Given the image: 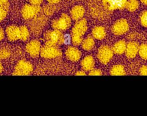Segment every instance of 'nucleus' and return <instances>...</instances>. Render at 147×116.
Here are the masks:
<instances>
[{"label": "nucleus", "mask_w": 147, "mask_h": 116, "mask_svg": "<svg viewBox=\"0 0 147 116\" xmlns=\"http://www.w3.org/2000/svg\"><path fill=\"white\" fill-rule=\"evenodd\" d=\"M139 44L136 42H130L126 44L125 55L129 58H134L138 54Z\"/></svg>", "instance_id": "ddd939ff"}, {"label": "nucleus", "mask_w": 147, "mask_h": 116, "mask_svg": "<svg viewBox=\"0 0 147 116\" xmlns=\"http://www.w3.org/2000/svg\"><path fill=\"white\" fill-rule=\"evenodd\" d=\"M65 56L68 59L72 62L78 61L82 56L81 51L76 47H68L65 51Z\"/></svg>", "instance_id": "9b49d317"}, {"label": "nucleus", "mask_w": 147, "mask_h": 116, "mask_svg": "<svg viewBox=\"0 0 147 116\" xmlns=\"http://www.w3.org/2000/svg\"><path fill=\"white\" fill-rule=\"evenodd\" d=\"M5 36V32L3 29L0 27V42L3 40Z\"/></svg>", "instance_id": "2f4dec72"}, {"label": "nucleus", "mask_w": 147, "mask_h": 116, "mask_svg": "<svg viewBox=\"0 0 147 116\" xmlns=\"http://www.w3.org/2000/svg\"><path fill=\"white\" fill-rule=\"evenodd\" d=\"M47 1L49 3L53 4V5L56 4L60 1V0H47Z\"/></svg>", "instance_id": "72a5a7b5"}, {"label": "nucleus", "mask_w": 147, "mask_h": 116, "mask_svg": "<svg viewBox=\"0 0 147 116\" xmlns=\"http://www.w3.org/2000/svg\"><path fill=\"white\" fill-rule=\"evenodd\" d=\"M36 18L33 21V23H32L31 28L32 30L34 31V32H38V31L41 29V28L44 25V23H45V17L43 16H40L38 17H35Z\"/></svg>", "instance_id": "6ab92c4d"}, {"label": "nucleus", "mask_w": 147, "mask_h": 116, "mask_svg": "<svg viewBox=\"0 0 147 116\" xmlns=\"http://www.w3.org/2000/svg\"><path fill=\"white\" fill-rule=\"evenodd\" d=\"M30 4L36 6H40L43 2V0H29Z\"/></svg>", "instance_id": "7c9ffc66"}, {"label": "nucleus", "mask_w": 147, "mask_h": 116, "mask_svg": "<svg viewBox=\"0 0 147 116\" xmlns=\"http://www.w3.org/2000/svg\"><path fill=\"white\" fill-rule=\"evenodd\" d=\"M139 7V2L137 0H127L125 8L129 12H133L136 11Z\"/></svg>", "instance_id": "412c9836"}, {"label": "nucleus", "mask_w": 147, "mask_h": 116, "mask_svg": "<svg viewBox=\"0 0 147 116\" xmlns=\"http://www.w3.org/2000/svg\"><path fill=\"white\" fill-rule=\"evenodd\" d=\"M114 52L112 48L107 45L101 46L98 51L97 58L102 64L108 63L113 57Z\"/></svg>", "instance_id": "20e7f679"}, {"label": "nucleus", "mask_w": 147, "mask_h": 116, "mask_svg": "<svg viewBox=\"0 0 147 116\" xmlns=\"http://www.w3.org/2000/svg\"><path fill=\"white\" fill-rule=\"evenodd\" d=\"M41 46L37 40H33L28 42L26 46V52L32 57H36L40 55Z\"/></svg>", "instance_id": "9d476101"}, {"label": "nucleus", "mask_w": 147, "mask_h": 116, "mask_svg": "<svg viewBox=\"0 0 147 116\" xmlns=\"http://www.w3.org/2000/svg\"><path fill=\"white\" fill-rule=\"evenodd\" d=\"M127 0H102L103 6L108 10H120L125 8Z\"/></svg>", "instance_id": "6e6552de"}, {"label": "nucleus", "mask_w": 147, "mask_h": 116, "mask_svg": "<svg viewBox=\"0 0 147 116\" xmlns=\"http://www.w3.org/2000/svg\"><path fill=\"white\" fill-rule=\"evenodd\" d=\"M129 29V25L126 20L119 19L116 21L111 27L112 32L115 35H122L126 33Z\"/></svg>", "instance_id": "0eeeda50"}, {"label": "nucleus", "mask_w": 147, "mask_h": 116, "mask_svg": "<svg viewBox=\"0 0 147 116\" xmlns=\"http://www.w3.org/2000/svg\"><path fill=\"white\" fill-rule=\"evenodd\" d=\"M61 50L57 46H51L45 44L41 47L40 55L41 57L46 59H53L61 55Z\"/></svg>", "instance_id": "7ed1b4c3"}, {"label": "nucleus", "mask_w": 147, "mask_h": 116, "mask_svg": "<svg viewBox=\"0 0 147 116\" xmlns=\"http://www.w3.org/2000/svg\"><path fill=\"white\" fill-rule=\"evenodd\" d=\"M85 13L84 8L81 5H76L71 10V17L74 21H78L83 18Z\"/></svg>", "instance_id": "4468645a"}, {"label": "nucleus", "mask_w": 147, "mask_h": 116, "mask_svg": "<svg viewBox=\"0 0 147 116\" xmlns=\"http://www.w3.org/2000/svg\"><path fill=\"white\" fill-rule=\"evenodd\" d=\"M55 11V8L53 6V4L49 3V5L45 6L44 8V12L47 16H51L53 14Z\"/></svg>", "instance_id": "bb28decb"}, {"label": "nucleus", "mask_w": 147, "mask_h": 116, "mask_svg": "<svg viewBox=\"0 0 147 116\" xmlns=\"http://www.w3.org/2000/svg\"><path fill=\"white\" fill-rule=\"evenodd\" d=\"M82 48L87 51H91L92 50L95 46V41L92 36H88L84 39H83V41L81 43Z\"/></svg>", "instance_id": "a211bd4d"}, {"label": "nucleus", "mask_w": 147, "mask_h": 116, "mask_svg": "<svg viewBox=\"0 0 147 116\" xmlns=\"http://www.w3.org/2000/svg\"><path fill=\"white\" fill-rule=\"evenodd\" d=\"M95 60L91 55L85 57L81 61V66L83 70L89 72L94 68Z\"/></svg>", "instance_id": "2eb2a0df"}, {"label": "nucleus", "mask_w": 147, "mask_h": 116, "mask_svg": "<svg viewBox=\"0 0 147 116\" xmlns=\"http://www.w3.org/2000/svg\"><path fill=\"white\" fill-rule=\"evenodd\" d=\"M88 74L90 76H101L102 74V72L99 69L93 68L92 70L89 71Z\"/></svg>", "instance_id": "c85d7f7f"}, {"label": "nucleus", "mask_w": 147, "mask_h": 116, "mask_svg": "<svg viewBox=\"0 0 147 116\" xmlns=\"http://www.w3.org/2000/svg\"><path fill=\"white\" fill-rule=\"evenodd\" d=\"M2 69H3V66H2V65L1 62H0V73H1V72L2 71Z\"/></svg>", "instance_id": "c9c22d12"}, {"label": "nucleus", "mask_w": 147, "mask_h": 116, "mask_svg": "<svg viewBox=\"0 0 147 116\" xmlns=\"http://www.w3.org/2000/svg\"><path fill=\"white\" fill-rule=\"evenodd\" d=\"M72 24L71 17L65 13H63L58 19H56L52 22V27L54 29L61 31L69 29Z\"/></svg>", "instance_id": "f03ea898"}, {"label": "nucleus", "mask_w": 147, "mask_h": 116, "mask_svg": "<svg viewBox=\"0 0 147 116\" xmlns=\"http://www.w3.org/2000/svg\"><path fill=\"white\" fill-rule=\"evenodd\" d=\"M140 74L142 76H147V66L144 65L140 69Z\"/></svg>", "instance_id": "c756f323"}, {"label": "nucleus", "mask_w": 147, "mask_h": 116, "mask_svg": "<svg viewBox=\"0 0 147 116\" xmlns=\"http://www.w3.org/2000/svg\"><path fill=\"white\" fill-rule=\"evenodd\" d=\"M9 9L0 5V22L2 21L6 17Z\"/></svg>", "instance_id": "cd10ccee"}, {"label": "nucleus", "mask_w": 147, "mask_h": 116, "mask_svg": "<svg viewBox=\"0 0 147 116\" xmlns=\"http://www.w3.org/2000/svg\"><path fill=\"white\" fill-rule=\"evenodd\" d=\"M20 40L22 41L27 40L30 35V32L28 28L26 26L20 27Z\"/></svg>", "instance_id": "4be33fe9"}, {"label": "nucleus", "mask_w": 147, "mask_h": 116, "mask_svg": "<svg viewBox=\"0 0 147 116\" xmlns=\"http://www.w3.org/2000/svg\"><path fill=\"white\" fill-rule=\"evenodd\" d=\"M126 48V43L124 40H119L117 41L113 46V51L114 53L117 55H121L125 53Z\"/></svg>", "instance_id": "f3484780"}, {"label": "nucleus", "mask_w": 147, "mask_h": 116, "mask_svg": "<svg viewBox=\"0 0 147 116\" xmlns=\"http://www.w3.org/2000/svg\"><path fill=\"white\" fill-rule=\"evenodd\" d=\"M92 36L97 40L103 39L106 35V30L104 27L102 26L95 27L92 30Z\"/></svg>", "instance_id": "dca6fc26"}, {"label": "nucleus", "mask_w": 147, "mask_h": 116, "mask_svg": "<svg viewBox=\"0 0 147 116\" xmlns=\"http://www.w3.org/2000/svg\"><path fill=\"white\" fill-rule=\"evenodd\" d=\"M45 44L59 46L65 42V37L61 31L57 29L49 30L44 33Z\"/></svg>", "instance_id": "f257e3e1"}, {"label": "nucleus", "mask_w": 147, "mask_h": 116, "mask_svg": "<svg viewBox=\"0 0 147 116\" xmlns=\"http://www.w3.org/2000/svg\"><path fill=\"white\" fill-rule=\"evenodd\" d=\"M6 35L7 39L11 41H16L20 39V27L16 25H10L5 30Z\"/></svg>", "instance_id": "f8f14e48"}, {"label": "nucleus", "mask_w": 147, "mask_h": 116, "mask_svg": "<svg viewBox=\"0 0 147 116\" xmlns=\"http://www.w3.org/2000/svg\"><path fill=\"white\" fill-rule=\"evenodd\" d=\"M33 70V67L31 63L25 59H22L16 65L13 74L17 76L29 75Z\"/></svg>", "instance_id": "39448f33"}, {"label": "nucleus", "mask_w": 147, "mask_h": 116, "mask_svg": "<svg viewBox=\"0 0 147 116\" xmlns=\"http://www.w3.org/2000/svg\"><path fill=\"white\" fill-rule=\"evenodd\" d=\"M71 41L73 45L75 46H78L81 44L83 41V36H78L76 35H72Z\"/></svg>", "instance_id": "b1692460"}, {"label": "nucleus", "mask_w": 147, "mask_h": 116, "mask_svg": "<svg viewBox=\"0 0 147 116\" xmlns=\"http://www.w3.org/2000/svg\"><path fill=\"white\" fill-rule=\"evenodd\" d=\"M40 6L33 5L32 4H25L22 8L21 14L25 20H30L37 17L40 12Z\"/></svg>", "instance_id": "423d86ee"}, {"label": "nucleus", "mask_w": 147, "mask_h": 116, "mask_svg": "<svg viewBox=\"0 0 147 116\" xmlns=\"http://www.w3.org/2000/svg\"><path fill=\"white\" fill-rule=\"evenodd\" d=\"M10 55V52L9 49L2 48L0 49V59H5Z\"/></svg>", "instance_id": "a878e982"}, {"label": "nucleus", "mask_w": 147, "mask_h": 116, "mask_svg": "<svg viewBox=\"0 0 147 116\" xmlns=\"http://www.w3.org/2000/svg\"><path fill=\"white\" fill-rule=\"evenodd\" d=\"M88 29L87 21L85 18H82L76 21L72 29V35H76L83 36Z\"/></svg>", "instance_id": "1a4fd4ad"}, {"label": "nucleus", "mask_w": 147, "mask_h": 116, "mask_svg": "<svg viewBox=\"0 0 147 116\" xmlns=\"http://www.w3.org/2000/svg\"><path fill=\"white\" fill-rule=\"evenodd\" d=\"M140 21L143 27H147V10L142 12L140 16Z\"/></svg>", "instance_id": "393cba45"}, {"label": "nucleus", "mask_w": 147, "mask_h": 116, "mask_svg": "<svg viewBox=\"0 0 147 116\" xmlns=\"http://www.w3.org/2000/svg\"><path fill=\"white\" fill-rule=\"evenodd\" d=\"M141 1L144 5L147 6V0H141Z\"/></svg>", "instance_id": "f704fd0d"}, {"label": "nucleus", "mask_w": 147, "mask_h": 116, "mask_svg": "<svg viewBox=\"0 0 147 116\" xmlns=\"http://www.w3.org/2000/svg\"><path fill=\"white\" fill-rule=\"evenodd\" d=\"M75 75H77V76H86V74L84 70H79V71L75 73Z\"/></svg>", "instance_id": "473e14b6"}, {"label": "nucleus", "mask_w": 147, "mask_h": 116, "mask_svg": "<svg viewBox=\"0 0 147 116\" xmlns=\"http://www.w3.org/2000/svg\"><path fill=\"white\" fill-rule=\"evenodd\" d=\"M110 73L113 76H123L125 75L124 67L121 65H115L110 69Z\"/></svg>", "instance_id": "aec40b11"}, {"label": "nucleus", "mask_w": 147, "mask_h": 116, "mask_svg": "<svg viewBox=\"0 0 147 116\" xmlns=\"http://www.w3.org/2000/svg\"><path fill=\"white\" fill-rule=\"evenodd\" d=\"M138 54L142 59H147V44H142L139 46Z\"/></svg>", "instance_id": "5701e85b"}]
</instances>
